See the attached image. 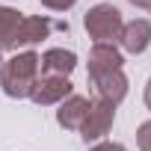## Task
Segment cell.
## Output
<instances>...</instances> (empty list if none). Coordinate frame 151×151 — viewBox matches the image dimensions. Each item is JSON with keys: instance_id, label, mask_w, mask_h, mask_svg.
<instances>
[{"instance_id": "cell-1", "label": "cell", "mask_w": 151, "mask_h": 151, "mask_svg": "<svg viewBox=\"0 0 151 151\" xmlns=\"http://www.w3.org/2000/svg\"><path fill=\"white\" fill-rule=\"evenodd\" d=\"M39 53L33 50H24V53H15L9 59H3L0 65V86L9 98H30L36 80H39Z\"/></svg>"}, {"instance_id": "cell-2", "label": "cell", "mask_w": 151, "mask_h": 151, "mask_svg": "<svg viewBox=\"0 0 151 151\" xmlns=\"http://www.w3.org/2000/svg\"><path fill=\"white\" fill-rule=\"evenodd\" d=\"M83 27L89 33V39H95V45H113L122 36V12L113 3H98L83 15Z\"/></svg>"}, {"instance_id": "cell-3", "label": "cell", "mask_w": 151, "mask_h": 151, "mask_svg": "<svg viewBox=\"0 0 151 151\" xmlns=\"http://www.w3.org/2000/svg\"><path fill=\"white\" fill-rule=\"evenodd\" d=\"M50 30H59V33H68V21H53V18H42V15H33V18H24L9 42V50H18V47H33L39 45L42 39H47Z\"/></svg>"}, {"instance_id": "cell-4", "label": "cell", "mask_w": 151, "mask_h": 151, "mask_svg": "<svg viewBox=\"0 0 151 151\" xmlns=\"http://www.w3.org/2000/svg\"><path fill=\"white\" fill-rule=\"evenodd\" d=\"M113 122H116V107L107 104V101H92V107H89V113H86V119L80 124V136L95 145L110 133Z\"/></svg>"}, {"instance_id": "cell-5", "label": "cell", "mask_w": 151, "mask_h": 151, "mask_svg": "<svg viewBox=\"0 0 151 151\" xmlns=\"http://www.w3.org/2000/svg\"><path fill=\"white\" fill-rule=\"evenodd\" d=\"M71 80L68 77H53V74H39V80L30 92V101L39 107H50V104H62L71 95Z\"/></svg>"}, {"instance_id": "cell-6", "label": "cell", "mask_w": 151, "mask_h": 151, "mask_svg": "<svg viewBox=\"0 0 151 151\" xmlns=\"http://www.w3.org/2000/svg\"><path fill=\"white\" fill-rule=\"evenodd\" d=\"M92 86L98 92V101H107L113 107H119L127 95V77H124V71H107L101 74V77H92Z\"/></svg>"}, {"instance_id": "cell-7", "label": "cell", "mask_w": 151, "mask_h": 151, "mask_svg": "<svg viewBox=\"0 0 151 151\" xmlns=\"http://www.w3.org/2000/svg\"><path fill=\"white\" fill-rule=\"evenodd\" d=\"M122 47L127 53H145L148 45H151V21L148 18H133L122 27V36H119Z\"/></svg>"}, {"instance_id": "cell-8", "label": "cell", "mask_w": 151, "mask_h": 151, "mask_svg": "<svg viewBox=\"0 0 151 151\" xmlns=\"http://www.w3.org/2000/svg\"><path fill=\"white\" fill-rule=\"evenodd\" d=\"M89 107H92L89 98H83V95H68V98L59 104V110H56V124L65 127V130H80V124H83Z\"/></svg>"}, {"instance_id": "cell-9", "label": "cell", "mask_w": 151, "mask_h": 151, "mask_svg": "<svg viewBox=\"0 0 151 151\" xmlns=\"http://www.w3.org/2000/svg\"><path fill=\"white\" fill-rule=\"evenodd\" d=\"M122 65H124V59L116 50V45H95L89 50V80L101 77V74H107V71H119Z\"/></svg>"}, {"instance_id": "cell-10", "label": "cell", "mask_w": 151, "mask_h": 151, "mask_svg": "<svg viewBox=\"0 0 151 151\" xmlns=\"http://www.w3.org/2000/svg\"><path fill=\"white\" fill-rule=\"evenodd\" d=\"M39 65L45 74H53V77H68V74L74 71V65H77V56H74L71 50L65 47H50L39 56Z\"/></svg>"}, {"instance_id": "cell-11", "label": "cell", "mask_w": 151, "mask_h": 151, "mask_svg": "<svg viewBox=\"0 0 151 151\" xmlns=\"http://www.w3.org/2000/svg\"><path fill=\"white\" fill-rule=\"evenodd\" d=\"M24 21V15L12 6H0V50H9V42L18 30V24Z\"/></svg>"}, {"instance_id": "cell-12", "label": "cell", "mask_w": 151, "mask_h": 151, "mask_svg": "<svg viewBox=\"0 0 151 151\" xmlns=\"http://www.w3.org/2000/svg\"><path fill=\"white\" fill-rule=\"evenodd\" d=\"M136 145L139 151H151V122H142L136 130Z\"/></svg>"}, {"instance_id": "cell-13", "label": "cell", "mask_w": 151, "mask_h": 151, "mask_svg": "<svg viewBox=\"0 0 151 151\" xmlns=\"http://www.w3.org/2000/svg\"><path fill=\"white\" fill-rule=\"evenodd\" d=\"M39 3H42L45 9H53V12H68L77 0H39Z\"/></svg>"}, {"instance_id": "cell-14", "label": "cell", "mask_w": 151, "mask_h": 151, "mask_svg": "<svg viewBox=\"0 0 151 151\" xmlns=\"http://www.w3.org/2000/svg\"><path fill=\"white\" fill-rule=\"evenodd\" d=\"M89 151H127L124 145H119V142H95Z\"/></svg>"}, {"instance_id": "cell-15", "label": "cell", "mask_w": 151, "mask_h": 151, "mask_svg": "<svg viewBox=\"0 0 151 151\" xmlns=\"http://www.w3.org/2000/svg\"><path fill=\"white\" fill-rule=\"evenodd\" d=\"M133 6H139V9H145L148 15H151V0H130Z\"/></svg>"}, {"instance_id": "cell-16", "label": "cell", "mask_w": 151, "mask_h": 151, "mask_svg": "<svg viewBox=\"0 0 151 151\" xmlns=\"http://www.w3.org/2000/svg\"><path fill=\"white\" fill-rule=\"evenodd\" d=\"M145 107L151 110V77H148V86H145Z\"/></svg>"}, {"instance_id": "cell-17", "label": "cell", "mask_w": 151, "mask_h": 151, "mask_svg": "<svg viewBox=\"0 0 151 151\" xmlns=\"http://www.w3.org/2000/svg\"><path fill=\"white\" fill-rule=\"evenodd\" d=\"M0 65H3V56H0Z\"/></svg>"}]
</instances>
